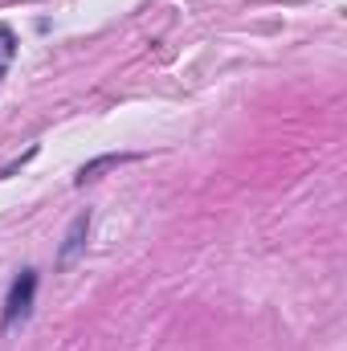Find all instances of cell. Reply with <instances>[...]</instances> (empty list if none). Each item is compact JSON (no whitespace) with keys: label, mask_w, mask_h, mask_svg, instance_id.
<instances>
[{"label":"cell","mask_w":347,"mask_h":351,"mask_svg":"<svg viewBox=\"0 0 347 351\" xmlns=\"http://www.w3.org/2000/svg\"><path fill=\"white\" fill-rule=\"evenodd\" d=\"M33 286H37V278L25 269L16 282H12V294H8V311H4V323H16V319H25L29 315V302H33Z\"/></svg>","instance_id":"cell-1"}]
</instances>
